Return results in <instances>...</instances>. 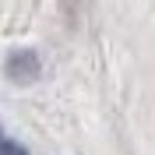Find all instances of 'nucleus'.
Listing matches in <instances>:
<instances>
[{
    "instance_id": "f03ea898",
    "label": "nucleus",
    "mask_w": 155,
    "mask_h": 155,
    "mask_svg": "<svg viewBox=\"0 0 155 155\" xmlns=\"http://www.w3.org/2000/svg\"><path fill=\"white\" fill-rule=\"evenodd\" d=\"M0 155H28V152H25L18 141H11L7 134H0Z\"/></svg>"
},
{
    "instance_id": "f257e3e1",
    "label": "nucleus",
    "mask_w": 155,
    "mask_h": 155,
    "mask_svg": "<svg viewBox=\"0 0 155 155\" xmlns=\"http://www.w3.org/2000/svg\"><path fill=\"white\" fill-rule=\"evenodd\" d=\"M7 74H11V81H35V74H39V57L32 53V49L14 53V57L7 60Z\"/></svg>"
}]
</instances>
